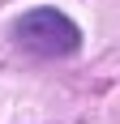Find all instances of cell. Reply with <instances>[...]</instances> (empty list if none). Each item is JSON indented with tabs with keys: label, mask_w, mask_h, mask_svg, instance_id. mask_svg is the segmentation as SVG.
I'll list each match as a JSON object with an SVG mask.
<instances>
[{
	"label": "cell",
	"mask_w": 120,
	"mask_h": 124,
	"mask_svg": "<svg viewBox=\"0 0 120 124\" xmlns=\"http://www.w3.org/2000/svg\"><path fill=\"white\" fill-rule=\"evenodd\" d=\"M13 39L26 51H34V56H69L82 43L77 26L60 9H30V13H22L17 26H13Z\"/></svg>",
	"instance_id": "1"
}]
</instances>
